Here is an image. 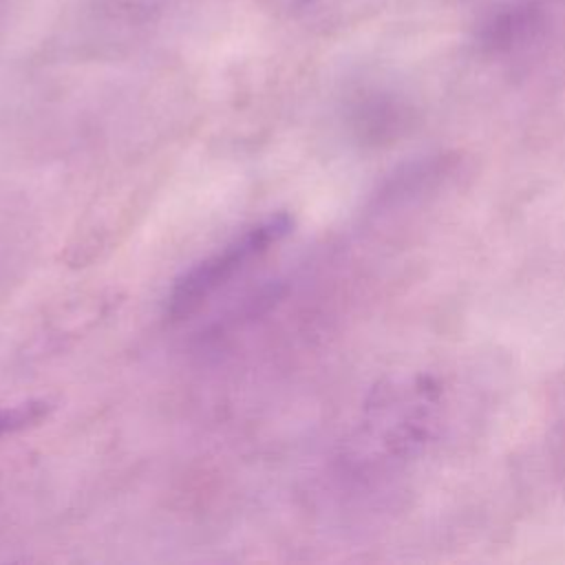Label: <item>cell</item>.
<instances>
[{"instance_id": "277c9868", "label": "cell", "mask_w": 565, "mask_h": 565, "mask_svg": "<svg viewBox=\"0 0 565 565\" xmlns=\"http://www.w3.org/2000/svg\"><path fill=\"white\" fill-rule=\"evenodd\" d=\"M7 7H9V0H0V18L4 15V11H7Z\"/></svg>"}, {"instance_id": "7a4b0ae2", "label": "cell", "mask_w": 565, "mask_h": 565, "mask_svg": "<svg viewBox=\"0 0 565 565\" xmlns=\"http://www.w3.org/2000/svg\"><path fill=\"white\" fill-rule=\"evenodd\" d=\"M51 404L49 402H24V404H18V406H7V408H0V437L9 435V433H15V430H22L31 424H38L42 417H46Z\"/></svg>"}, {"instance_id": "3957f363", "label": "cell", "mask_w": 565, "mask_h": 565, "mask_svg": "<svg viewBox=\"0 0 565 565\" xmlns=\"http://www.w3.org/2000/svg\"><path fill=\"white\" fill-rule=\"evenodd\" d=\"M104 11L124 20H150L161 11L166 0H99Z\"/></svg>"}, {"instance_id": "6da1fadb", "label": "cell", "mask_w": 565, "mask_h": 565, "mask_svg": "<svg viewBox=\"0 0 565 565\" xmlns=\"http://www.w3.org/2000/svg\"><path fill=\"white\" fill-rule=\"evenodd\" d=\"M289 230L291 221L287 214L269 216L236 236L223 249L190 267L174 282L168 296L166 313L170 316V320H183L192 316L212 294L225 287L252 260L260 258L267 249H271Z\"/></svg>"}]
</instances>
